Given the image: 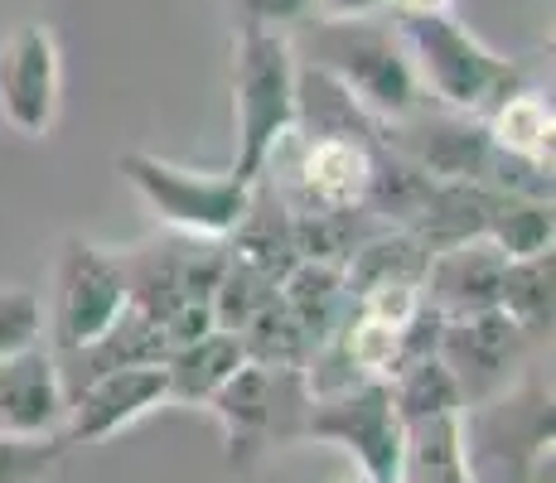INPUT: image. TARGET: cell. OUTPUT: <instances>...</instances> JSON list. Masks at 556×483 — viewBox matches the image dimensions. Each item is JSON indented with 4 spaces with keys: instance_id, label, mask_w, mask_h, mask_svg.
<instances>
[{
    "instance_id": "cell-1",
    "label": "cell",
    "mask_w": 556,
    "mask_h": 483,
    "mask_svg": "<svg viewBox=\"0 0 556 483\" xmlns=\"http://www.w3.org/2000/svg\"><path fill=\"white\" fill-rule=\"evenodd\" d=\"M295 78L301 59L286 29L238 25L232 35V175L256 185L276 145L295 131Z\"/></svg>"
},
{
    "instance_id": "cell-2",
    "label": "cell",
    "mask_w": 556,
    "mask_h": 483,
    "mask_svg": "<svg viewBox=\"0 0 556 483\" xmlns=\"http://www.w3.org/2000/svg\"><path fill=\"white\" fill-rule=\"evenodd\" d=\"M131 309L165 329L169 348L213 329V290L228 271V246L194 238H160L122 252Z\"/></svg>"
},
{
    "instance_id": "cell-3",
    "label": "cell",
    "mask_w": 556,
    "mask_h": 483,
    "mask_svg": "<svg viewBox=\"0 0 556 483\" xmlns=\"http://www.w3.org/2000/svg\"><path fill=\"white\" fill-rule=\"evenodd\" d=\"M397 39L421 92L435 97L455 116L484 122L513 88H522V73L508 59H498L494 49L479 45L451 15H402Z\"/></svg>"
},
{
    "instance_id": "cell-4",
    "label": "cell",
    "mask_w": 556,
    "mask_h": 483,
    "mask_svg": "<svg viewBox=\"0 0 556 483\" xmlns=\"http://www.w3.org/2000/svg\"><path fill=\"white\" fill-rule=\"evenodd\" d=\"M309 63L329 73L378 126L426 112V92L406 63L397 29H382L372 20H325L309 45Z\"/></svg>"
},
{
    "instance_id": "cell-5",
    "label": "cell",
    "mask_w": 556,
    "mask_h": 483,
    "mask_svg": "<svg viewBox=\"0 0 556 483\" xmlns=\"http://www.w3.org/2000/svg\"><path fill=\"white\" fill-rule=\"evenodd\" d=\"M116 169L136 199L151 208V218L175 238L228 242L252 203V185H242L232 169H223V175L218 169H189L151 155V150H126Z\"/></svg>"
},
{
    "instance_id": "cell-6",
    "label": "cell",
    "mask_w": 556,
    "mask_h": 483,
    "mask_svg": "<svg viewBox=\"0 0 556 483\" xmlns=\"http://www.w3.org/2000/svg\"><path fill=\"white\" fill-rule=\"evenodd\" d=\"M309 386L301 368H262L242 363L228 382L213 392L208 411L223 425V455L228 469H252L262 455L305 440L309 416Z\"/></svg>"
},
{
    "instance_id": "cell-7",
    "label": "cell",
    "mask_w": 556,
    "mask_h": 483,
    "mask_svg": "<svg viewBox=\"0 0 556 483\" xmlns=\"http://www.w3.org/2000/svg\"><path fill=\"white\" fill-rule=\"evenodd\" d=\"M126 309H131V285H126L122 252L78 238V232L63 238L59 262H53V300L45 315L53 358L98 343Z\"/></svg>"
},
{
    "instance_id": "cell-8",
    "label": "cell",
    "mask_w": 556,
    "mask_h": 483,
    "mask_svg": "<svg viewBox=\"0 0 556 483\" xmlns=\"http://www.w3.org/2000/svg\"><path fill=\"white\" fill-rule=\"evenodd\" d=\"M382 136H286L276 145V155L266 160L262 179L286 199V208L295 213H349L368 203L372 189V165H378Z\"/></svg>"
},
{
    "instance_id": "cell-9",
    "label": "cell",
    "mask_w": 556,
    "mask_h": 483,
    "mask_svg": "<svg viewBox=\"0 0 556 483\" xmlns=\"http://www.w3.org/2000/svg\"><path fill=\"white\" fill-rule=\"evenodd\" d=\"M305 440L339 445L368 483H402L406 474V425L392 406L388 382H358L309 402Z\"/></svg>"
},
{
    "instance_id": "cell-10",
    "label": "cell",
    "mask_w": 556,
    "mask_h": 483,
    "mask_svg": "<svg viewBox=\"0 0 556 483\" xmlns=\"http://www.w3.org/2000/svg\"><path fill=\"white\" fill-rule=\"evenodd\" d=\"M528 348H532V339L522 334L513 319H504L498 309H484V315L441 319L435 358H441L445 372L455 378L459 406H465V416H469L508 392L522 358H528Z\"/></svg>"
},
{
    "instance_id": "cell-11",
    "label": "cell",
    "mask_w": 556,
    "mask_h": 483,
    "mask_svg": "<svg viewBox=\"0 0 556 483\" xmlns=\"http://www.w3.org/2000/svg\"><path fill=\"white\" fill-rule=\"evenodd\" d=\"M63 106V49L45 20H29L0 45V116L29 141H45Z\"/></svg>"
},
{
    "instance_id": "cell-12",
    "label": "cell",
    "mask_w": 556,
    "mask_h": 483,
    "mask_svg": "<svg viewBox=\"0 0 556 483\" xmlns=\"http://www.w3.org/2000/svg\"><path fill=\"white\" fill-rule=\"evenodd\" d=\"M165 402V363H146V368H116L102 378L83 382L68 392V411H63V449L73 445H102V440L131 431Z\"/></svg>"
},
{
    "instance_id": "cell-13",
    "label": "cell",
    "mask_w": 556,
    "mask_h": 483,
    "mask_svg": "<svg viewBox=\"0 0 556 483\" xmlns=\"http://www.w3.org/2000/svg\"><path fill=\"white\" fill-rule=\"evenodd\" d=\"M504 266L508 262L489 242H459V246H445V252H431V266H426V281H421L426 309H435L441 319L498 309Z\"/></svg>"
},
{
    "instance_id": "cell-14",
    "label": "cell",
    "mask_w": 556,
    "mask_h": 483,
    "mask_svg": "<svg viewBox=\"0 0 556 483\" xmlns=\"http://www.w3.org/2000/svg\"><path fill=\"white\" fill-rule=\"evenodd\" d=\"M68 396L49 343L0 363V435H59Z\"/></svg>"
},
{
    "instance_id": "cell-15",
    "label": "cell",
    "mask_w": 556,
    "mask_h": 483,
    "mask_svg": "<svg viewBox=\"0 0 556 483\" xmlns=\"http://www.w3.org/2000/svg\"><path fill=\"white\" fill-rule=\"evenodd\" d=\"M228 256L242 262V266H252V271H262L266 281H276V285H281L286 271L301 262V256H295L291 208H286L281 193H276L271 185H262V179L252 185L248 213H242V223L228 238Z\"/></svg>"
},
{
    "instance_id": "cell-16",
    "label": "cell",
    "mask_w": 556,
    "mask_h": 483,
    "mask_svg": "<svg viewBox=\"0 0 556 483\" xmlns=\"http://www.w3.org/2000/svg\"><path fill=\"white\" fill-rule=\"evenodd\" d=\"M248 363L238 334L228 329H208V334L175 343L165 358V402L169 406H208L213 392Z\"/></svg>"
},
{
    "instance_id": "cell-17",
    "label": "cell",
    "mask_w": 556,
    "mask_h": 483,
    "mask_svg": "<svg viewBox=\"0 0 556 483\" xmlns=\"http://www.w3.org/2000/svg\"><path fill=\"white\" fill-rule=\"evenodd\" d=\"M276 290H281V305L291 309V319L305 329L309 353L334 339L339 329H344L349 309H354V295H349V285H344V266L295 262Z\"/></svg>"
},
{
    "instance_id": "cell-18",
    "label": "cell",
    "mask_w": 556,
    "mask_h": 483,
    "mask_svg": "<svg viewBox=\"0 0 556 483\" xmlns=\"http://www.w3.org/2000/svg\"><path fill=\"white\" fill-rule=\"evenodd\" d=\"M426 266H431V252L412 232L382 228L344 262V285H349V295H363L372 285H421Z\"/></svg>"
},
{
    "instance_id": "cell-19",
    "label": "cell",
    "mask_w": 556,
    "mask_h": 483,
    "mask_svg": "<svg viewBox=\"0 0 556 483\" xmlns=\"http://www.w3.org/2000/svg\"><path fill=\"white\" fill-rule=\"evenodd\" d=\"M484 131L504 155L528 160V165H552V102L542 92L513 88L494 112L484 116Z\"/></svg>"
},
{
    "instance_id": "cell-20",
    "label": "cell",
    "mask_w": 556,
    "mask_h": 483,
    "mask_svg": "<svg viewBox=\"0 0 556 483\" xmlns=\"http://www.w3.org/2000/svg\"><path fill=\"white\" fill-rule=\"evenodd\" d=\"M552 285H556V252L522 256L504 266V285H498V315L513 319L532 343L552 334Z\"/></svg>"
},
{
    "instance_id": "cell-21",
    "label": "cell",
    "mask_w": 556,
    "mask_h": 483,
    "mask_svg": "<svg viewBox=\"0 0 556 483\" xmlns=\"http://www.w3.org/2000/svg\"><path fill=\"white\" fill-rule=\"evenodd\" d=\"M388 392H392V406H397L406 431L421 425V421H435V416H465L455 378L445 372V363L435 358V353L402 363V368L388 378Z\"/></svg>"
},
{
    "instance_id": "cell-22",
    "label": "cell",
    "mask_w": 556,
    "mask_h": 483,
    "mask_svg": "<svg viewBox=\"0 0 556 483\" xmlns=\"http://www.w3.org/2000/svg\"><path fill=\"white\" fill-rule=\"evenodd\" d=\"M552 238H556V213H552V203H538V199H508L504 193L498 208L489 213V223H484V242L494 246L504 262L552 252Z\"/></svg>"
},
{
    "instance_id": "cell-23",
    "label": "cell",
    "mask_w": 556,
    "mask_h": 483,
    "mask_svg": "<svg viewBox=\"0 0 556 483\" xmlns=\"http://www.w3.org/2000/svg\"><path fill=\"white\" fill-rule=\"evenodd\" d=\"M238 343H242V353H248V363H262V368H301L305 372V363H309V339L291 319V309L281 305V290L238 329Z\"/></svg>"
},
{
    "instance_id": "cell-24",
    "label": "cell",
    "mask_w": 556,
    "mask_h": 483,
    "mask_svg": "<svg viewBox=\"0 0 556 483\" xmlns=\"http://www.w3.org/2000/svg\"><path fill=\"white\" fill-rule=\"evenodd\" d=\"M271 295H276V281H266L262 271H252V266H242L228 256V271H223L218 290H213V329L238 334Z\"/></svg>"
},
{
    "instance_id": "cell-25",
    "label": "cell",
    "mask_w": 556,
    "mask_h": 483,
    "mask_svg": "<svg viewBox=\"0 0 556 483\" xmlns=\"http://www.w3.org/2000/svg\"><path fill=\"white\" fill-rule=\"evenodd\" d=\"M63 455L59 435H0V483H49Z\"/></svg>"
},
{
    "instance_id": "cell-26",
    "label": "cell",
    "mask_w": 556,
    "mask_h": 483,
    "mask_svg": "<svg viewBox=\"0 0 556 483\" xmlns=\"http://www.w3.org/2000/svg\"><path fill=\"white\" fill-rule=\"evenodd\" d=\"M45 343V300L25 285H0V363Z\"/></svg>"
},
{
    "instance_id": "cell-27",
    "label": "cell",
    "mask_w": 556,
    "mask_h": 483,
    "mask_svg": "<svg viewBox=\"0 0 556 483\" xmlns=\"http://www.w3.org/2000/svg\"><path fill=\"white\" fill-rule=\"evenodd\" d=\"M354 309H363L368 319L406 334V329L421 319L426 300H421V285H372V290H363V295H354Z\"/></svg>"
},
{
    "instance_id": "cell-28",
    "label": "cell",
    "mask_w": 556,
    "mask_h": 483,
    "mask_svg": "<svg viewBox=\"0 0 556 483\" xmlns=\"http://www.w3.org/2000/svg\"><path fill=\"white\" fill-rule=\"evenodd\" d=\"M238 15H242V25L281 29V25L315 15V0H238Z\"/></svg>"
},
{
    "instance_id": "cell-29",
    "label": "cell",
    "mask_w": 556,
    "mask_h": 483,
    "mask_svg": "<svg viewBox=\"0 0 556 483\" xmlns=\"http://www.w3.org/2000/svg\"><path fill=\"white\" fill-rule=\"evenodd\" d=\"M378 5H388V0H315L325 20H368Z\"/></svg>"
},
{
    "instance_id": "cell-30",
    "label": "cell",
    "mask_w": 556,
    "mask_h": 483,
    "mask_svg": "<svg viewBox=\"0 0 556 483\" xmlns=\"http://www.w3.org/2000/svg\"><path fill=\"white\" fill-rule=\"evenodd\" d=\"M397 15H451L455 0H392Z\"/></svg>"
},
{
    "instance_id": "cell-31",
    "label": "cell",
    "mask_w": 556,
    "mask_h": 483,
    "mask_svg": "<svg viewBox=\"0 0 556 483\" xmlns=\"http://www.w3.org/2000/svg\"><path fill=\"white\" fill-rule=\"evenodd\" d=\"M334 483H368V479H363L358 469H354V474H344V479H334Z\"/></svg>"
}]
</instances>
